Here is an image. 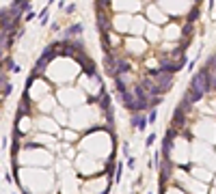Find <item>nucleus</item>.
Instances as JSON below:
<instances>
[{
	"mask_svg": "<svg viewBox=\"0 0 216 194\" xmlns=\"http://www.w3.org/2000/svg\"><path fill=\"white\" fill-rule=\"evenodd\" d=\"M210 74H212V69H210L207 65H203V67L199 69V74H195L193 80H190V88H188L184 95H186L193 104H197L199 99H203V95L210 91Z\"/></svg>",
	"mask_w": 216,
	"mask_h": 194,
	"instance_id": "f257e3e1",
	"label": "nucleus"
},
{
	"mask_svg": "<svg viewBox=\"0 0 216 194\" xmlns=\"http://www.w3.org/2000/svg\"><path fill=\"white\" fill-rule=\"evenodd\" d=\"M147 74H149V78H154V80L162 86L164 93L173 86V74H169V71H164V69H149Z\"/></svg>",
	"mask_w": 216,
	"mask_h": 194,
	"instance_id": "f03ea898",
	"label": "nucleus"
},
{
	"mask_svg": "<svg viewBox=\"0 0 216 194\" xmlns=\"http://www.w3.org/2000/svg\"><path fill=\"white\" fill-rule=\"evenodd\" d=\"M121 102H123V106L132 112V114H138L140 112V108H138V99H136V93L134 91H126V93H121Z\"/></svg>",
	"mask_w": 216,
	"mask_h": 194,
	"instance_id": "7ed1b4c3",
	"label": "nucleus"
},
{
	"mask_svg": "<svg viewBox=\"0 0 216 194\" xmlns=\"http://www.w3.org/2000/svg\"><path fill=\"white\" fill-rule=\"evenodd\" d=\"M143 88H145L149 95H154V97H158V95H164V91H162V86L154 80V78H143L140 82H138Z\"/></svg>",
	"mask_w": 216,
	"mask_h": 194,
	"instance_id": "20e7f679",
	"label": "nucleus"
},
{
	"mask_svg": "<svg viewBox=\"0 0 216 194\" xmlns=\"http://www.w3.org/2000/svg\"><path fill=\"white\" fill-rule=\"evenodd\" d=\"M119 61L121 58H117V56H112L110 52L104 56V67H106V74L110 76V78H117V69H119Z\"/></svg>",
	"mask_w": 216,
	"mask_h": 194,
	"instance_id": "39448f33",
	"label": "nucleus"
},
{
	"mask_svg": "<svg viewBox=\"0 0 216 194\" xmlns=\"http://www.w3.org/2000/svg\"><path fill=\"white\" fill-rule=\"evenodd\" d=\"M95 17H97V26H100V30H102V33H108V30H110L108 15H106L104 11H97V15H95Z\"/></svg>",
	"mask_w": 216,
	"mask_h": 194,
	"instance_id": "423d86ee",
	"label": "nucleus"
},
{
	"mask_svg": "<svg viewBox=\"0 0 216 194\" xmlns=\"http://www.w3.org/2000/svg\"><path fill=\"white\" fill-rule=\"evenodd\" d=\"M84 30V26H82V24H71V26L63 33V39H71V37H76V35H80Z\"/></svg>",
	"mask_w": 216,
	"mask_h": 194,
	"instance_id": "0eeeda50",
	"label": "nucleus"
},
{
	"mask_svg": "<svg viewBox=\"0 0 216 194\" xmlns=\"http://www.w3.org/2000/svg\"><path fill=\"white\" fill-rule=\"evenodd\" d=\"M132 125H134L136 130H145V127L149 125V121H147V116H140V114H132Z\"/></svg>",
	"mask_w": 216,
	"mask_h": 194,
	"instance_id": "6e6552de",
	"label": "nucleus"
},
{
	"mask_svg": "<svg viewBox=\"0 0 216 194\" xmlns=\"http://www.w3.org/2000/svg\"><path fill=\"white\" fill-rule=\"evenodd\" d=\"M184 114H186V110H184L182 106H177V110L173 112V127H179V125H184Z\"/></svg>",
	"mask_w": 216,
	"mask_h": 194,
	"instance_id": "1a4fd4ad",
	"label": "nucleus"
},
{
	"mask_svg": "<svg viewBox=\"0 0 216 194\" xmlns=\"http://www.w3.org/2000/svg\"><path fill=\"white\" fill-rule=\"evenodd\" d=\"M112 80H115V86H117L119 95H121V93H126V91H128V86H126V82H123V78H121V76H117V78H112Z\"/></svg>",
	"mask_w": 216,
	"mask_h": 194,
	"instance_id": "9d476101",
	"label": "nucleus"
},
{
	"mask_svg": "<svg viewBox=\"0 0 216 194\" xmlns=\"http://www.w3.org/2000/svg\"><path fill=\"white\" fill-rule=\"evenodd\" d=\"M128 71H130V63L128 61H119V69H117V76H123V74H128Z\"/></svg>",
	"mask_w": 216,
	"mask_h": 194,
	"instance_id": "9b49d317",
	"label": "nucleus"
},
{
	"mask_svg": "<svg viewBox=\"0 0 216 194\" xmlns=\"http://www.w3.org/2000/svg\"><path fill=\"white\" fill-rule=\"evenodd\" d=\"M102 47H104L106 54L110 52V35H108V33H102Z\"/></svg>",
	"mask_w": 216,
	"mask_h": 194,
	"instance_id": "f8f14e48",
	"label": "nucleus"
},
{
	"mask_svg": "<svg viewBox=\"0 0 216 194\" xmlns=\"http://www.w3.org/2000/svg\"><path fill=\"white\" fill-rule=\"evenodd\" d=\"M156 119H158V110H149V114H147V121H149V125H154L156 123Z\"/></svg>",
	"mask_w": 216,
	"mask_h": 194,
	"instance_id": "ddd939ff",
	"label": "nucleus"
},
{
	"mask_svg": "<svg viewBox=\"0 0 216 194\" xmlns=\"http://www.w3.org/2000/svg\"><path fill=\"white\" fill-rule=\"evenodd\" d=\"M95 5L100 7V11H104V9H108V7H110V0H95Z\"/></svg>",
	"mask_w": 216,
	"mask_h": 194,
	"instance_id": "4468645a",
	"label": "nucleus"
},
{
	"mask_svg": "<svg viewBox=\"0 0 216 194\" xmlns=\"http://www.w3.org/2000/svg\"><path fill=\"white\" fill-rule=\"evenodd\" d=\"M197 15H199V7H195L193 11H190V15H188V22H190V24H193V22L197 19Z\"/></svg>",
	"mask_w": 216,
	"mask_h": 194,
	"instance_id": "2eb2a0df",
	"label": "nucleus"
},
{
	"mask_svg": "<svg viewBox=\"0 0 216 194\" xmlns=\"http://www.w3.org/2000/svg\"><path fill=\"white\" fill-rule=\"evenodd\" d=\"M39 22H41V24H48V7L39 13Z\"/></svg>",
	"mask_w": 216,
	"mask_h": 194,
	"instance_id": "dca6fc26",
	"label": "nucleus"
},
{
	"mask_svg": "<svg viewBox=\"0 0 216 194\" xmlns=\"http://www.w3.org/2000/svg\"><path fill=\"white\" fill-rule=\"evenodd\" d=\"M182 33H184V37H190V33H193V24L188 22L186 26H184V30H182Z\"/></svg>",
	"mask_w": 216,
	"mask_h": 194,
	"instance_id": "f3484780",
	"label": "nucleus"
},
{
	"mask_svg": "<svg viewBox=\"0 0 216 194\" xmlns=\"http://www.w3.org/2000/svg\"><path fill=\"white\" fill-rule=\"evenodd\" d=\"M39 147H41L39 142H26L24 144V149H39Z\"/></svg>",
	"mask_w": 216,
	"mask_h": 194,
	"instance_id": "a211bd4d",
	"label": "nucleus"
},
{
	"mask_svg": "<svg viewBox=\"0 0 216 194\" xmlns=\"http://www.w3.org/2000/svg\"><path fill=\"white\" fill-rule=\"evenodd\" d=\"M154 142H156V134H149V136H147V140H145V144H147V147H151Z\"/></svg>",
	"mask_w": 216,
	"mask_h": 194,
	"instance_id": "6ab92c4d",
	"label": "nucleus"
},
{
	"mask_svg": "<svg viewBox=\"0 0 216 194\" xmlns=\"http://www.w3.org/2000/svg\"><path fill=\"white\" fill-rule=\"evenodd\" d=\"M74 11H76V5H67L65 7V13H74Z\"/></svg>",
	"mask_w": 216,
	"mask_h": 194,
	"instance_id": "aec40b11",
	"label": "nucleus"
},
{
	"mask_svg": "<svg viewBox=\"0 0 216 194\" xmlns=\"http://www.w3.org/2000/svg\"><path fill=\"white\" fill-rule=\"evenodd\" d=\"M5 181H7V183L11 185V183H13V175H9V173H5Z\"/></svg>",
	"mask_w": 216,
	"mask_h": 194,
	"instance_id": "412c9836",
	"label": "nucleus"
},
{
	"mask_svg": "<svg viewBox=\"0 0 216 194\" xmlns=\"http://www.w3.org/2000/svg\"><path fill=\"white\" fill-rule=\"evenodd\" d=\"M134 164H136V160H134V158H130V160H128V166H130V168H134Z\"/></svg>",
	"mask_w": 216,
	"mask_h": 194,
	"instance_id": "4be33fe9",
	"label": "nucleus"
},
{
	"mask_svg": "<svg viewBox=\"0 0 216 194\" xmlns=\"http://www.w3.org/2000/svg\"><path fill=\"white\" fill-rule=\"evenodd\" d=\"M24 194H30V192H26V190H24Z\"/></svg>",
	"mask_w": 216,
	"mask_h": 194,
	"instance_id": "5701e85b",
	"label": "nucleus"
}]
</instances>
